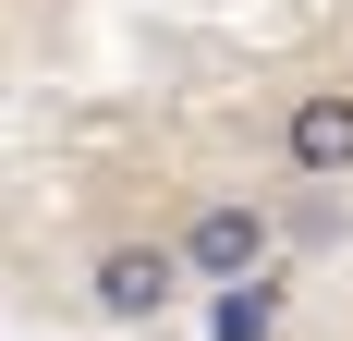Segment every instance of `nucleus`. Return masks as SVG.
<instances>
[{
    "label": "nucleus",
    "instance_id": "20e7f679",
    "mask_svg": "<svg viewBox=\"0 0 353 341\" xmlns=\"http://www.w3.org/2000/svg\"><path fill=\"white\" fill-rule=\"evenodd\" d=\"M268 329H281V280H232L208 305V341H268Z\"/></svg>",
    "mask_w": 353,
    "mask_h": 341
},
{
    "label": "nucleus",
    "instance_id": "7ed1b4c3",
    "mask_svg": "<svg viewBox=\"0 0 353 341\" xmlns=\"http://www.w3.org/2000/svg\"><path fill=\"white\" fill-rule=\"evenodd\" d=\"M281 159L305 183H353V86H305L281 110Z\"/></svg>",
    "mask_w": 353,
    "mask_h": 341
},
{
    "label": "nucleus",
    "instance_id": "f03ea898",
    "mask_svg": "<svg viewBox=\"0 0 353 341\" xmlns=\"http://www.w3.org/2000/svg\"><path fill=\"white\" fill-rule=\"evenodd\" d=\"M183 256H195V280L208 293H232V280H268V244H281V220L256 195H195V220H183Z\"/></svg>",
    "mask_w": 353,
    "mask_h": 341
},
{
    "label": "nucleus",
    "instance_id": "f257e3e1",
    "mask_svg": "<svg viewBox=\"0 0 353 341\" xmlns=\"http://www.w3.org/2000/svg\"><path fill=\"white\" fill-rule=\"evenodd\" d=\"M183 280H195L183 244H110L98 269H85V305H98L110 329H159V317L183 305Z\"/></svg>",
    "mask_w": 353,
    "mask_h": 341
}]
</instances>
